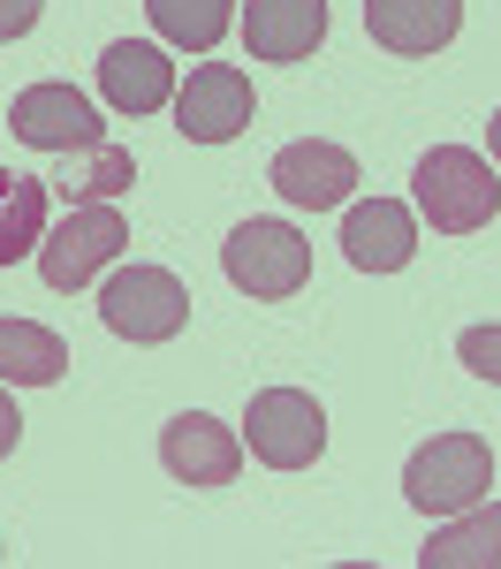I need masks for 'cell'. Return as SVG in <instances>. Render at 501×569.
<instances>
[{
    "mask_svg": "<svg viewBox=\"0 0 501 569\" xmlns=\"http://www.w3.org/2000/svg\"><path fill=\"white\" fill-rule=\"evenodd\" d=\"M410 190H418V220H425L433 236H479V228L501 213L494 168H487L479 152H463V144H433V152L418 160Z\"/></svg>",
    "mask_w": 501,
    "mask_h": 569,
    "instance_id": "1",
    "label": "cell"
},
{
    "mask_svg": "<svg viewBox=\"0 0 501 569\" xmlns=\"http://www.w3.org/2000/svg\"><path fill=\"white\" fill-rule=\"evenodd\" d=\"M403 493H410V509H425V517H455V509L494 493V448L479 433H433L403 463Z\"/></svg>",
    "mask_w": 501,
    "mask_h": 569,
    "instance_id": "2",
    "label": "cell"
},
{
    "mask_svg": "<svg viewBox=\"0 0 501 569\" xmlns=\"http://www.w3.org/2000/svg\"><path fill=\"white\" fill-rule=\"evenodd\" d=\"M99 319H107V335L152 350V342H176L190 327V289L168 266H114L107 289H99Z\"/></svg>",
    "mask_w": 501,
    "mask_h": 569,
    "instance_id": "3",
    "label": "cell"
},
{
    "mask_svg": "<svg viewBox=\"0 0 501 569\" xmlns=\"http://www.w3.org/2000/svg\"><path fill=\"white\" fill-rule=\"evenodd\" d=\"M221 273L243 289V297L281 305V297H297V289L312 281V243H304L289 220H243V228L221 243Z\"/></svg>",
    "mask_w": 501,
    "mask_h": 569,
    "instance_id": "4",
    "label": "cell"
},
{
    "mask_svg": "<svg viewBox=\"0 0 501 569\" xmlns=\"http://www.w3.org/2000/svg\"><path fill=\"white\" fill-rule=\"evenodd\" d=\"M122 243H130V220L114 206H69V220H53L39 243V281L77 297V289H91L107 266L122 259Z\"/></svg>",
    "mask_w": 501,
    "mask_h": 569,
    "instance_id": "5",
    "label": "cell"
},
{
    "mask_svg": "<svg viewBox=\"0 0 501 569\" xmlns=\"http://www.w3.org/2000/svg\"><path fill=\"white\" fill-rule=\"evenodd\" d=\"M243 440L267 471H312L327 448V410L304 388H259L243 410Z\"/></svg>",
    "mask_w": 501,
    "mask_h": 569,
    "instance_id": "6",
    "label": "cell"
},
{
    "mask_svg": "<svg viewBox=\"0 0 501 569\" xmlns=\"http://www.w3.org/2000/svg\"><path fill=\"white\" fill-rule=\"evenodd\" d=\"M259 99H251V77L236 61H198L190 84H176V130L190 144H228V137L251 130Z\"/></svg>",
    "mask_w": 501,
    "mask_h": 569,
    "instance_id": "7",
    "label": "cell"
},
{
    "mask_svg": "<svg viewBox=\"0 0 501 569\" xmlns=\"http://www.w3.org/2000/svg\"><path fill=\"white\" fill-rule=\"evenodd\" d=\"M8 130L23 137L31 152H91V144H107V122H99V107H91L77 84H31L16 91V114H8Z\"/></svg>",
    "mask_w": 501,
    "mask_h": 569,
    "instance_id": "8",
    "label": "cell"
},
{
    "mask_svg": "<svg viewBox=\"0 0 501 569\" xmlns=\"http://www.w3.org/2000/svg\"><path fill=\"white\" fill-rule=\"evenodd\" d=\"M267 182L281 190V206H297V213H334L358 190V160L342 144H327V137H297V144L273 152Z\"/></svg>",
    "mask_w": 501,
    "mask_h": 569,
    "instance_id": "9",
    "label": "cell"
},
{
    "mask_svg": "<svg viewBox=\"0 0 501 569\" xmlns=\"http://www.w3.org/2000/svg\"><path fill=\"white\" fill-rule=\"evenodd\" d=\"M99 99L114 107V114H160V107H176V61H168V46L152 39H114L99 53Z\"/></svg>",
    "mask_w": 501,
    "mask_h": 569,
    "instance_id": "10",
    "label": "cell"
},
{
    "mask_svg": "<svg viewBox=\"0 0 501 569\" xmlns=\"http://www.w3.org/2000/svg\"><path fill=\"white\" fill-rule=\"evenodd\" d=\"M160 463H168V479H176V486L213 493V486L236 479L243 440L228 433L221 418H206V410H182V418H168V433H160Z\"/></svg>",
    "mask_w": 501,
    "mask_h": 569,
    "instance_id": "11",
    "label": "cell"
},
{
    "mask_svg": "<svg viewBox=\"0 0 501 569\" xmlns=\"http://www.w3.org/2000/svg\"><path fill=\"white\" fill-rule=\"evenodd\" d=\"M342 259L358 266V273H403L418 259V213L395 206V198L350 206V220H342Z\"/></svg>",
    "mask_w": 501,
    "mask_h": 569,
    "instance_id": "12",
    "label": "cell"
},
{
    "mask_svg": "<svg viewBox=\"0 0 501 569\" xmlns=\"http://www.w3.org/2000/svg\"><path fill=\"white\" fill-rule=\"evenodd\" d=\"M236 31L251 61H312V46L327 39V0H251Z\"/></svg>",
    "mask_w": 501,
    "mask_h": 569,
    "instance_id": "13",
    "label": "cell"
},
{
    "mask_svg": "<svg viewBox=\"0 0 501 569\" xmlns=\"http://www.w3.org/2000/svg\"><path fill=\"white\" fill-rule=\"evenodd\" d=\"M364 31L388 53H441L463 31V0H364Z\"/></svg>",
    "mask_w": 501,
    "mask_h": 569,
    "instance_id": "14",
    "label": "cell"
},
{
    "mask_svg": "<svg viewBox=\"0 0 501 569\" xmlns=\"http://www.w3.org/2000/svg\"><path fill=\"white\" fill-rule=\"evenodd\" d=\"M418 569H501V501H471L418 547Z\"/></svg>",
    "mask_w": 501,
    "mask_h": 569,
    "instance_id": "15",
    "label": "cell"
},
{
    "mask_svg": "<svg viewBox=\"0 0 501 569\" xmlns=\"http://www.w3.org/2000/svg\"><path fill=\"white\" fill-rule=\"evenodd\" d=\"M69 372V342L39 319H0V380L8 388H53Z\"/></svg>",
    "mask_w": 501,
    "mask_h": 569,
    "instance_id": "16",
    "label": "cell"
},
{
    "mask_svg": "<svg viewBox=\"0 0 501 569\" xmlns=\"http://www.w3.org/2000/svg\"><path fill=\"white\" fill-rule=\"evenodd\" d=\"M152 31L182 53H213V46L236 31V0H144Z\"/></svg>",
    "mask_w": 501,
    "mask_h": 569,
    "instance_id": "17",
    "label": "cell"
},
{
    "mask_svg": "<svg viewBox=\"0 0 501 569\" xmlns=\"http://www.w3.org/2000/svg\"><path fill=\"white\" fill-rule=\"evenodd\" d=\"M46 243V182L39 176H0V266L31 259Z\"/></svg>",
    "mask_w": 501,
    "mask_h": 569,
    "instance_id": "18",
    "label": "cell"
},
{
    "mask_svg": "<svg viewBox=\"0 0 501 569\" xmlns=\"http://www.w3.org/2000/svg\"><path fill=\"white\" fill-rule=\"evenodd\" d=\"M130 182H137V160L122 152V144H91L84 168H77L69 182H53V190H61L69 206H114V198H122Z\"/></svg>",
    "mask_w": 501,
    "mask_h": 569,
    "instance_id": "19",
    "label": "cell"
},
{
    "mask_svg": "<svg viewBox=\"0 0 501 569\" xmlns=\"http://www.w3.org/2000/svg\"><path fill=\"white\" fill-rule=\"evenodd\" d=\"M455 357H463L479 380L501 388V327H463V335H455Z\"/></svg>",
    "mask_w": 501,
    "mask_h": 569,
    "instance_id": "20",
    "label": "cell"
},
{
    "mask_svg": "<svg viewBox=\"0 0 501 569\" xmlns=\"http://www.w3.org/2000/svg\"><path fill=\"white\" fill-rule=\"evenodd\" d=\"M39 16H46V0H0V46L23 39V31H39Z\"/></svg>",
    "mask_w": 501,
    "mask_h": 569,
    "instance_id": "21",
    "label": "cell"
},
{
    "mask_svg": "<svg viewBox=\"0 0 501 569\" xmlns=\"http://www.w3.org/2000/svg\"><path fill=\"white\" fill-rule=\"evenodd\" d=\"M16 440H23V410H16V395H0V463L16 456Z\"/></svg>",
    "mask_w": 501,
    "mask_h": 569,
    "instance_id": "22",
    "label": "cell"
},
{
    "mask_svg": "<svg viewBox=\"0 0 501 569\" xmlns=\"http://www.w3.org/2000/svg\"><path fill=\"white\" fill-rule=\"evenodd\" d=\"M487 144H494V168H501V107H494V122H487Z\"/></svg>",
    "mask_w": 501,
    "mask_h": 569,
    "instance_id": "23",
    "label": "cell"
}]
</instances>
